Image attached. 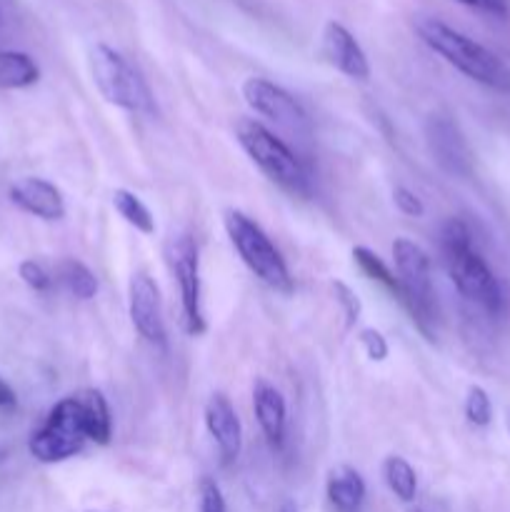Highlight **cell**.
Here are the masks:
<instances>
[{
  "instance_id": "1",
  "label": "cell",
  "mask_w": 510,
  "mask_h": 512,
  "mask_svg": "<svg viewBox=\"0 0 510 512\" xmlns=\"http://www.w3.org/2000/svg\"><path fill=\"white\" fill-rule=\"evenodd\" d=\"M438 245L445 273L455 290L485 313L498 315L503 310V288L483 255L473 248V233L468 225L458 218L445 220L440 225Z\"/></svg>"
},
{
  "instance_id": "2",
  "label": "cell",
  "mask_w": 510,
  "mask_h": 512,
  "mask_svg": "<svg viewBox=\"0 0 510 512\" xmlns=\"http://www.w3.org/2000/svg\"><path fill=\"white\" fill-rule=\"evenodd\" d=\"M415 33L433 53H438L445 63L468 75L470 80L495 90H510L508 65L478 40L468 38L438 18H420L415 23Z\"/></svg>"
},
{
  "instance_id": "3",
  "label": "cell",
  "mask_w": 510,
  "mask_h": 512,
  "mask_svg": "<svg viewBox=\"0 0 510 512\" xmlns=\"http://www.w3.org/2000/svg\"><path fill=\"white\" fill-rule=\"evenodd\" d=\"M225 233H228L230 243H233L235 253L245 263V268L265 285V288L275 290L280 295H290L295 290L293 275H290L288 263L283 260L280 250L275 248L273 240L265 235V230L248 218L240 210H225L223 215Z\"/></svg>"
},
{
  "instance_id": "4",
  "label": "cell",
  "mask_w": 510,
  "mask_h": 512,
  "mask_svg": "<svg viewBox=\"0 0 510 512\" xmlns=\"http://www.w3.org/2000/svg\"><path fill=\"white\" fill-rule=\"evenodd\" d=\"M88 68L90 78H93L95 88L103 95L105 103L128 110V113H155V98L150 93V85L118 50L105 43L93 45L88 55Z\"/></svg>"
},
{
  "instance_id": "5",
  "label": "cell",
  "mask_w": 510,
  "mask_h": 512,
  "mask_svg": "<svg viewBox=\"0 0 510 512\" xmlns=\"http://www.w3.org/2000/svg\"><path fill=\"white\" fill-rule=\"evenodd\" d=\"M235 138L240 148L248 153V158L268 175L280 188L290 190L295 195H305L310 190L308 170L303 160L278 138L270 128H265L260 120L240 118L235 123Z\"/></svg>"
},
{
  "instance_id": "6",
  "label": "cell",
  "mask_w": 510,
  "mask_h": 512,
  "mask_svg": "<svg viewBox=\"0 0 510 512\" xmlns=\"http://www.w3.org/2000/svg\"><path fill=\"white\" fill-rule=\"evenodd\" d=\"M395 278L400 285V303L413 315V323L428 340H433V323L438 315L433 288V270L430 258L418 243L410 238H395L393 243Z\"/></svg>"
},
{
  "instance_id": "7",
  "label": "cell",
  "mask_w": 510,
  "mask_h": 512,
  "mask_svg": "<svg viewBox=\"0 0 510 512\" xmlns=\"http://www.w3.org/2000/svg\"><path fill=\"white\" fill-rule=\"evenodd\" d=\"M85 443H88V430H85L83 405L78 395H68L50 408L45 423L30 435L28 450L38 463L55 465L75 458Z\"/></svg>"
},
{
  "instance_id": "8",
  "label": "cell",
  "mask_w": 510,
  "mask_h": 512,
  "mask_svg": "<svg viewBox=\"0 0 510 512\" xmlns=\"http://www.w3.org/2000/svg\"><path fill=\"white\" fill-rule=\"evenodd\" d=\"M165 263L180 290V323L190 338L208 330L203 313V285H200V255L190 233L170 235L165 243Z\"/></svg>"
},
{
  "instance_id": "9",
  "label": "cell",
  "mask_w": 510,
  "mask_h": 512,
  "mask_svg": "<svg viewBox=\"0 0 510 512\" xmlns=\"http://www.w3.org/2000/svg\"><path fill=\"white\" fill-rule=\"evenodd\" d=\"M243 98L250 108L263 118L273 120L275 125L295 135H310V118L303 105L293 98L285 88L275 85L268 78H248L243 83Z\"/></svg>"
},
{
  "instance_id": "10",
  "label": "cell",
  "mask_w": 510,
  "mask_h": 512,
  "mask_svg": "<svg viewBox=\"0 0 510 512\" xmlns=\"http://www.w3.org/2000/svg\"><path fill=\"white\" fill-rule=\"evenodd\" d=\"M128 310L135 333L148 343L165 348V320L160 288L145 270H135L128 283Z\"/></svg>"
},
{
  "instance_id": "11",
  "label": "cell",
  "mask_w": 510,
  "mask_h": 512,
  "mask_svg": "<svg viewBox=\"0 0 510 512\" xmlns=\"http://www.w3.org/2000/svg\"><path fill=\"white\" fill-rule=\"evenodd\" d=\"M425 140L433 153L435 163L450 175H470L473 170V153H470L468 143H465L463 133L458 125L445 115H433L425 123Z\"/></svg>"
},
{
  "instance_id": "12",
  "label": "cell",
  "mask_w": 510,
  "mask_h": 512,
  "mask_svg": "<svg viewBox=\"0 0 510 512\" xmlns=\"http://www.w3.org/2000/svg\"><path fill=\"white\" fill-rule=\"evenodd\" d=\"M205 428L213 443L218 445V453L223 465L235 463L240 458V448H243V425H240L238 413H235L233 403L228 395L213 393L205 403Z\"/></svg>"
},
{
  "instance_id": "13",
  "label": "cell",
  "mask_w": 510,
  "mask_h": 512,
  "mask_svg": "<svg viewBox=\"0 0 510 512\" xmlns=\"http://www.w3.org/2000/svg\"><path fill=\"white\" fill-rule=\"evenodd\" d=\"M323 55L335 70L353 80H368L370 78V63L365 50L360 48L358 40L353 38L345 25L330 20L323 28Z\"/></svg>"
},
{
  "instance_id": "14",
  "label": "cell",
  "mask_w": 510,
  "mask_h": 512,
  "mask_svg": "<svg viewBox=\"0 0 510 512\" xmlns=\"http://www.w3.org/2000/svg\"><path fill=\"white\" fill-rule=\"evenodd\" d=\"M10 200L23 213L35 215L40 220H63L65 198L53 183L43 178H20L10 185Z\"/></svg>"
},
{
  "instance_id": "15",
  "label": "cell",
  "mask_w": 510,
  "mask_h": 512,
  "mask_svg": "<svg viewBox=\"0 0 510 512\" xmlns=\"http://www.w3.org/2000/svg\"><path fill=\"white\" fill-rule=\"evenodd\" d=\"M253 413L265 440L273 448H280L285 440V428H288V405L280 390L265 380H258L253 388Z\"/></svg>"
},
{
  "instance_id": "16",
  "label": "cell",
  "mask_w": 510,
  "mask_h": 512,
  "mask_svg": "<svg viewBox=\"0 0 510 512\" xmlns=\"http://www.w3.org/2000/svg\"><path fill=\"white\" fill-rule=\"evenodd\" d=\"M325 493H328L330 505L338 512H358L365 503V480L350 465H338L328 473V483H325Z\"/></svg>"
},
{
  "instance_id": "17",
  "label": "cell",
  "mask_w": 510,
  "mask_h": 512,
  "mask_svg": "<svg viewBox=\"0 0 510 512\" xmlns=\"http://www.w3.org/2000/svg\"><path fill=\"white\" fill-rule=\"evenodd\" d=\"M78 398L83 405L88 440H93L95 445H108L113 438V418H110L108 400L103 398L100 390H85Z\"/></svg>"
},
{
  "instance_id": "18",
  "label": "cell",
  "mask_w": 510,
  "mask_h": 512,
  "mask_svg": "<svg viewBox=\"0 0 510 512\" xmlns=\"http://www.w3.org/2000/svg\"><path fill=\"white\" fill-rule=\"evenodd\" d=\"M40 80V68L28 53L20 50H0V88L20 90L30 88Z\"/></svg>"
},
{
  "instance_id": "19",
  "label": "cell",
  "mask_w": 510,
  "mask_h": 512,
  "mask_svg": "<svg viewBox=\"0 0 510 512\" xmlns=\"http://www.w3.org/2000/svg\"><path fill=\"white\" fill-rule=\"evenodd\" d=\"M383 478L390 493L403 503H413L415 493H418V475H415L413 465L400 455H390L383 463Z\"/></svg>"
},
{
  "instance_id": "20",
  "label": "cell",
  "mask_w": 510,
  "mask_h": 512,
  "mask_svg": "<svg viewBox=\"0 0 510 512\" xmlns=\"http://www.w3.org/2000/svg\"><path fill=\"white\" fill-rule=\"evenodd\" d=\"M113 208L118 210L120 218H123L130 228L138 230V233H143V235L155 233L153 213H150L148 205H145L138 195L130 193V190H125V188L113 190Z\"/></svg>"
},
{
  "instance_id": "21",
  "label": "cell",
  "mask_w": 510,
  "mask_h": 512,
  "mask_svg": "<svg viewBox=\"0 0 510 512\" xmlns=\"http://www.w3.org/2000/svg\"><path fill=\"white\" fill-rule=\"evenodd\" d=\"M58 278L68 288V293L78 300H93L95 293H98V278L80 260H63L58 265Z\"/></svg>"
},
{
  "instance_id": "22",
  "label": "cell",
  "mask_w": 510,
  "mask_h": 512,
  "mask_svg": "<svg viewBox=\"0 0 510 512\" xmlns=\"http://www.w3.org/2000/svg\"><path fill=\"white\" fill-rule=\"evenodd\" d=\"M353 260L355 265L360 268V273L368 275L370 280H375V283L383 285L385 290H390V293L395 295V298L400 300V285H398V278H395L393 270L388 268V265L380 260L378 253H373L370 248H365V245H355L353 248Z\"/></svg>"
},
{
  "instance_id": "23",
  "label": "cell",
  "mask_w": 510,
  "mask_h": 512,
  "mask_svg": "<svg viewBox=\"0 0 510 512\" xmlns=\"http://www.w3.org/2000/svg\"><path fill=\"white\" fill-rule=\"evenodd\" d=\"M465 418L475 428H488L493 423V403H490V395L485 393L480 385H470L468 393H465Z\"/></svg>"
},
{
  "instance_id": "24",
  "label": "cell",
  "mask_w": 510,
  "mask_h": 512,
  "mask_svg": "<svg viewBox=\"0 0 510 512\" xmlns=\"http://www.w3.org/2000/svg\"><path fill=\"white\" fill-rule=\"evenodd\" d=\"M330 290H333L335 295V303L343 310L345 328H355V323L360 320V313H363V303H360L358 293H355L350 285H345L343 280H333V283H330Z\"/></svg>"
},
{
  "instance_id": "25",
  "label": "cell",
  "mask_w": 510,
  "mask_h": 512,
  "mask_svg": "<svg viewBox=\"0 0 510 512\" xmlns=\"http://www.w3.org/2000/svg\"><path fill=\"white\" fill-rule=\"evenodd\" d=\"M18 275L30 290H35V293H45V290L53 288V278H50V273L38 263V260H23V263L18 265Z\"/></svg>"
},
{
  "instance_id": "26",
  "label": "cell",
  "mask_w": 510,
  "mask_h": 512,
  "mask_svg": "<svg viewBox=\"0 0 510 512\" xmlns=\"http://www.w3.org/2000/svg\"><path fill=\"white\" fill-rule=\"evenodd\" d=\"M358 340H360V345H363L368 360H373V363H383V360L390 355V345H388V340H385V335L380 333V330L363 328L358 333Z\"/></svg>"
},
{
  "instance_id": "27",
  "label": "cell",
  "mask_w": 510,
  "mask_h": 512,
  "mask_svg": "<svg viewBox=\"0 0 510 512\" xmlns=\"http://www.w3.org/2000/svg\"><path fill=\"white\" fill-rule=\"evenodd\" d=\"M200 512H228L223 490L213 478L200 480Z\"/></svg>"
},
{
  "instance_id": "28",
  "label": "cell",
  "mask_w": 510,
  "mask_h": 512,
  "mask_svg": "<svg viewBox=\"0 0 510 512\" xmlns=\"http://www.w3.org/2000/svg\"><path fill=\"white\" fill-rule=\"evenodd\" d=\"M393 203L395 208H398V213L408 215V218H423L425 215L423 200H420L413 190L405 188V185H398V188L393 190Z\"/></svg>"
},
{
  "instance_id": "29",
  "label": "cell",
  "mask_w": 510,
  "mask_h": 512,
  "mask_svg": "<svg viewBox=\"0 0 510 512\" xmlns=\"http://www.w3.org/2000/svg\"><path fill=\"white\" fill-rule=\"evenodd\" d=\"M455 3L465 5V8L480 10V13H490V15L508 13V0H455Z\"/></svg>"
},
{
  "instance_id": "30",
  "label": "cell",
  "mask_w": 510,
  "mask_h": 512,
  "mask_svg": "<svg viewBox=\"0 0 510 512\" xmlns=\"http://www.w3.org/2000/svg\"><path fill=\"white\" fill-rule=\"evenodd\" d=\"M18 398H15V390L0 378V408H15Z\"/></svg>"
},
{
  "instance_id": "31",
  "label": "cell",
  "mask_w": 510,
  "mask_h": 512,
  "mask_svg": "<svg viewBox=\"0 0 510 512\" xmlns=\"http://www.w3.org/2000/svg\"><path fill=\"white\" fill-rule=\"evenodd\" d=\"M280 512H300V510L295 508L293 503H283V505H280Z\"/></svg>"
},
{
  "instance_id": "32",
  "label": "cell",
  "mask_w": 510,
  "mask_h": 512,
  "mask_svg": "<svg viewBox=\"0 0 510 512\" xmlns=\"http://www.w3.org/2000/svg\"><path fill=\"white\" fill-rule=\"evenodd\" d=\"M505 420H508V433H510V410H508V418H505Z\"/></svg>"
},
{
  "instance_id": "33",
  "label": "cell",
  "mask_w": 510,
  "mask_h": 512,
  "mask_svg": "<svg viewBox=\"0 0 510 512\" xmlns=\"http://www.w3.org/2000/svg\"><path fill=\"white\" fill-rule=\"evenodd\" d=\"M410 512H425V510H420V508H415V510H410Z\"/></svg>"
}]
</instances>
